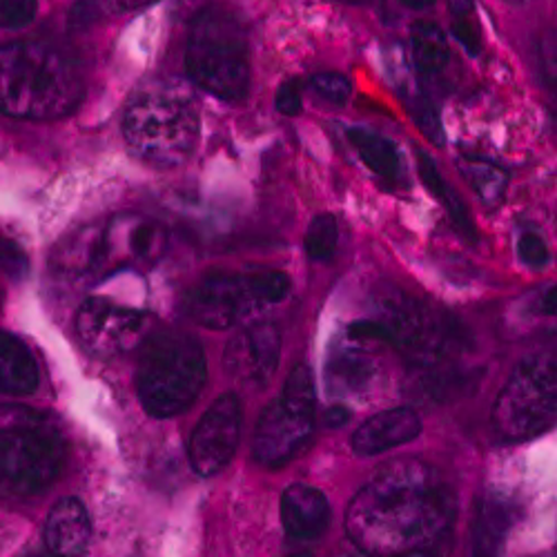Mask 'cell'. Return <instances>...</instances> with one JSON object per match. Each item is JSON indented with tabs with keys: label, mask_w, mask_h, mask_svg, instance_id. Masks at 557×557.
Wrapping results in <instances>:
<instances>
[{
	"label": "cell",
	"mask_w": 557,
	"mask_h": 557,
	"mask_svg": "<svg viewBox=\"0 0 557 557\" xmlns=\"http://www.w3.org/2000/svg\"><path fill=\"white\" fill-rule=\"evenodd\" d=\"M518 522V504L499 491L478 497L473 513V548L478 555H497Z\"/></svg>",
	"instance_id": "ffe728a7"
},
{
	"label": "cell",
	"mask_w": 557,
	"mask_h": 557,
	"mask_svg": "<svg viewBox=\"0 0 557 557\" xmlns=\"http://www.w3.org/2000/svg\"><path fill=\"white\" fill-rule=\"evenodd\" d=\"M420 433L422 417L414 408L401 406L382 410L352 433V453L359 457H377L412 442Z\"/></svg>",
	"instance_id": "2e32d148"
},
{
	"label": "cell",
	"mask_w": 557,
	"mask_h": 557,
	"mask_svg": "<svg viewBox=\"0 0 557 557\" xmlns=\"http://www.w3.org/2000/svg\"><path fill=\"white\" fill-rule=\"evenodd\" d=\"M448 8L453 12V18L455 16H473V12H475L473 0H448Z\"/></svg>",
	"instance_id": "60d3db41"
},
{
	"label": "cell",
	"mask_w": 557,
	"mask_h": 557,
	"mask_svg": "<svg viewBox=\"0 0 557 557\" xmlns=\"http://www.w3.org/2000/svg\"><path fill=\"white\" fill-rule=\"evenodd\" d=\"M146 331V314L116 301L91 297L76 314V333L87 350L112 357L129 350Z\"/></svg>",
	"instance_id": "4fadbf2b"
},
{
	"label": "cell",
	"mask_w": 557,
	"mask_h": 557,
	"mask_svg": "<svg viewBox=\"0 0 557 557\" xmlns=\"http://www.w3.org/2000/svg\"><path fill=\"white\" fill-rule=\"evenodd\" d=\"M346 337L395 348L406 357L410 370L463 361L471 348V335L457 317L404 290L386 293L377 312L352 321Z\"/></svg>",
	"instance_id": "7a4b0ae2"
},
{
	"label": "cell",
	"mask_w": 557,
	"mask_h": 557,
	"mask_svg": "<svg viewBox=\"0 0 557 557\" xmlns=\"http://www.w3.org/2000/svg\"><path fill=\"white\" fill-rule=\"evenodd\" d=\"M0 265H3V270L16 278V282H21V278L27 274L29 270V261H27V255L23 252V248L10 239L8 235H0Z\"/></svg>",
	"instance_id": "e575fe53"
},
{
	"label": "cell",
	"mask_w": 557,
	"mask_h": 557,
	"mask_svg": "<svg viewBox=\"0 0 557 557\" xmlns=\"http://www.w3.org/2000/svg\"><path fill=\"white\" fill-rule=\"evenodd\" d=\"M417 161H420V176H422L424 185L429 188V193L448 212L450 221L455 223V227L461 232V235L475 242L478 239V230H475V221H473L467 203L461 201V197L455 193L453 185L442 176L440 168L435 165V161L431 157L420 152V159H417Z\"/></svg>",
	"instance_id": "d4e9b609"
},
{
	"label": "cell",
	"mask_w": 557,
	"mask_h": 557,
	"mask_svg": "<svg viewBox=\"0 0 557 557\" xmlns=\"http://www.w3.org/2000/svg\"><path fill=\"white\" fill-rule=\"evenodd\" d=\"M168 250V230L141 212H121L101 225V261L106 276L154 265Z\"/></svg>",
	"instance_id": "30bf717a"
},
{
	"label": "cell",
	"mask_w": 557,
	"mask_h": 557,
	"mask_svg": "<svg viewBox=\"0 0 557 557\" xmlns=\"http://www.w3.org/2000/svg\"><path fill=\"white\" fill-rule=\"evenodd\" d=\"M366 346L368 342L346 337V342L331 352L326 363V388L333 397H361L380 386L384 377L382 361Z\"/></svg>",
	"instance_id": "9a60e30c"
},
{
	"label": "cell",
	"mask_w": 557,
	"mask_h": 557,
	"mask_svg": "<svg viewBox=\"0 0 557 557\" xmlns=\"http://www.w3.org/2000/svg\"><path fill=\"white\" fill-rule=\"evenodd\" d=\"M123 136L138 159L157 168H176L197 150L199 110L181 85L148 83L127 103Z\"/></svg>",
	"instance_id": "277c9868"
},
{
	"label": "cell",
	"mask_w": 557,
	"mask_h": 557,
	"mask_svg": "<svg viewBox=\"0 0 557 557\" xmlns=\"http://www.w3.org/2000/svg\"><path fill=\"white\" fill-rule=\"evenodd\" d=\"M252 278H255L257 295L265 306L282 304L290 295L293 284H290V276L286 272L263 270V272H252Z\"/></svg>",
	"instance_id": "f546056e"
},
{
	"label": "cell",
	"mask_w": 557,
	"mask_h": 557,
	"mask_svg": "<svg viewBox=\"0 0 557 557\" xmlns=\"http://www.w3.org/2000/svg\"><path fill=\"white\" fill-rule=\"evenodd\" d=\"M101 8L97 0H78L70 10V27L72 29H87L101 21Z\"/></svg>",
	"instance_id": "74e56055"
},
{
	"label": "cell",
	"mask_w": 557,
	"mask_h": 557,
	"mask_svg": "<svg viewBox=\"0 0 557 557\" xmlns=\"http://www.w3.org/2000/svg\"><path fill=\"white\" fill-rule=\"evenodd\" d=\"M89 518L85 506L74 499H61L52 506L45 524V546L57 555H83L89 546Z\"/></svg>",
	"instance_id": "44dd1931"
},
{
	"label": "cell",
	"mask_w": 557,
	"mask_h": 557,
	"mask_svg": "<svg viewBox=\"0 0 557 557\" xmlns=\"http://www.w3.org/2000/svg\"><path fill=\"white\" fill-rule=\"evenodd\" d=\"M408 114L412 116L417 129H420L431 144L435 146H444L446 141V132L442 125V116L437 112V108L433 106V101L429 99V95L424 89H410L408 95H404Z\"/></svg>",
	"instance_id": "83f0119b"
},
{
	"label": "cell",
	"mask_w": 557,
	"mask_h": 557,
	"mask_svg": "<svg viewBox=\"0 0 557 557\" xmlns=\"http://www.w3.org/2000/svg\"><path fill=\"white\" fill-rule=\"evenodd\" d=\"M506 3H510V5H527V3H531V0H506Z\"/></svg>",
	"instance_id": "7bdbcfd3"
},
{
	"label": "cell",
	"mask_w": 557,
	"mask_h": 557,
	"mask_svg": "<svg viewBox=\"0 0 557 557\" xmlns=\"http://www.w3.org/2000/svg\"><path fill=\"white\" fill-rule=\"evenodd\" d=\"M317 420V391L312 370L304 363L295 366L278 397L261 412L252 455L265 469L288 463L310 440Z\"/></svg>",
	"instance_id": "9c48e42d"
},
{
	"label": "cell",
	"mask_w": 557,
	"mask_h": 557,
	"mask_svg": "<svg viewBox=\"0 0 557 557\" xmlns=\"http://www.w3.org/2000/svg\"><path fill=\"white\" fill-rule=\"evenodd\" d=\"M274 103H276L278 114H284V116H297V114L301 112V108H304V99H301L299 85L293 83V81L284 83L282 87H278V91H276Z\"/></svg>",
	"instance_id": "8d00e7d4"
},
{
	"label": "cell",
	"mask_w": 557,
	"mask_h": 557,
	"mask_svg": "<svg viewBox=\"0 0 557 557\" xmlns=\"http://www.w3.org/2000/svg\"><path fill=\"white\" fill-rule=\"evenodd\" d=\"M282 524L297 542L319 540L331 527V504L319 488L293 484L282 495Z\"/></svg>",
	"instance_id": "e0dca14e"
},
{
	"label": "cell",
	"mask_w": 557,
	"mask_h": 557,
	"mask_svg": "<svg viewBox=\"0 0 557 557\" xmlns=\"http://www.w3.org/2000/svg\"><path fill=\"white\" fill-rule=\"evenodd\" d=\"M263 308L252 274H214L190 297L193 319L210 331H227Z\"/></svg>",
	"instance_id": "7c38bea8"
},
{
	"label": "cell",
	"mask_w": 557,
	"mask_h": 557,
	"mask_svg": "<svg viewBox=\"0 0 557 557\" xmlns=\"http://www.w3.org/2000/svg\"><path fill=\"white\" fill-rule=\"evenodd\" d=\"M244 408L235 393L221 395L201 417L190 437V463L201 478L221 473L237 453L242 440Z\"/></svg>",
	"instance_id": "8fae6325"
},
{
	"label": "cell",
	"mask_w": 557,
	"mask_h": 557,
	"mask_svg": "<svg viewBox=\"0 0 557 557\" xmlns=\"http://www.w3.org/2000/svg\"><path fill=\"white\" fill-rule=\"evenodd\" d=\"M339 246V225L333 214H319L312 219L308 225V232L304 237V248L306 255L317 261V263H326L335 257Z\"/></svg>",
	"instance_id": "4316f807"
},
{
	"label": "cell",
	"mask_w": 557,
	"mask_h": 557,
	"mask_svg": "<svg viewBox=\"0 0 557 557\" xmlns=\"http://www.w3.org/2000/svg\"><path fill=\"white\" fill-rule=\"evenodd\" d=\"M491 420L504 442H527L557 424V339L516 366Z\"/></svg>",
	"instance_id": "ba28073f"
},
{
	"label": "cell",
	"mask_w": 557,
	"mask_h": 557,
	"mask_svg": "<svg viewBox=\"0 0 557 557\" xmlns=\"http://www.w3.org/2000/svg\"><path fill=\"white\" fill-rule=\"evenodd\" d=\"M410 54L417 76H420L422 83L440 78L450 63L448 40L442 27L429 21L414 23L410 29Z\"/></svg>",
	"instance_id": "603a6c76"
},
{
	"label": "cell",
	"mask_w": 557,
	"mask_h": 557,
	"mask_svg": "<svg viewBox=\"0 0 557 557\" xmlns=\"http://www.w3.org/2000/svg\"><path fill=\"white\" fill-rule=\"evenodd\" d=\"M540 67L548 89L557 97V29L546 32L540 38Z\"/></svg>",
	"instance_id": "836d02e7"
},
{
	"label": "cell",
	"mask_w": 557,
	"mask_h": 557,
	"mask_svg": "<svg viewBox=\"0 0 557 557\" xmlns=\"http://www.w3.org/2000/svg\"><path fill=\"white\" fill-rule=\"evenodd\" d=\"M457 499L424 459H395L370 478L346 510L348 540L368 555H433L450 544Z\"/></svg>",
	"instance_id": "6da1fadb"
},
{
	"label": "cell",
	"mask_w": 557,
	"mask_h": 557,
	"mask_svg": "<svg viewBox=\"0 0 557 557\" xmlns=\"http://www.w3.org/2000/svg\"><path fill=\"white\" fill-rule=\"evenodd\" d=\"M282 361V331L272 321H252L230 339L223 366L232 380L244 386H265Z\"/></svg>",
	"instance_id": "5bb4252c"
},
{
	"label": "cell",
	"mask_w": 557,
	"mask_h": 557,
	"mask_svg": "<svg viewBox=\"0 0 557 557\" xmlns=\"http://www.w3.org/2000/svg\"><path fill=\"white\" fill-rule=\"evenodd\" d=\"M38 12V0H0V25L10 29L27 27Z\"/></svg>",
	"instance_id": "d6a6232c"
},
{
	"label": "cell",
	"mask_w": 557,
	"mask_h": 557,
	"mask_svg": "<svg viewBox=\"0 0 557 557\" xmlns=\"http://www.w3.org/2000/svg\"><path fill=\"white\" fill-rule=\"evenodd\" d=\"M350 420V410L346 406H331L326 412H323V424L329 429L344 426Z\"/></svg>",
	"instance_id": "ab89813d"
},
{
	"label": "cell",
	"mask_w": 557,
	"mask_h": 557,
	"mask_svg": "<svg viewBox=\"0 0 557 557\" xmlns=\"http://www.w3.org/2000/svg\"><path fill=\"white\" fill-rule=\"evenodd\" d=\"M38 388V366L29 348L0 333V393L3 395H32Z\"/></svg>",
	"instance_id": "7402d4cb"
},
{
	"label": "cell",
	"mask_w": 557,
	"mask_h": 557,
	"mask_svg": "<svg viewBox=\"0 0 557 557\" xmlns=\"http://www.w3.org/2000/svg\"><path fill=\"white\" fill-rule=\"evenodd\" d=\"M453 34L471 57H478L482 52V34H480V27L473 21V16H455Z\"/></svg>",
	"instance_id": "d590c367"
},
{
	"label": "cell",
	"mask_w": 557,
	"mask_h": 557,
	"mask_svg": "<svg viewBox=\"0 0 557 557\" xmlns=\"http://www.w3.org/2000/svg\"><path fill=\"white\" fill-rule=\"evenodd\" d=\"M159 3V0H110V10L116 14H129Z\"/></svg>",
	"instance_id": "f35d334b"
},
{
	"label": "cell",
	"mask_w": 557,
	"mask_h": 557,
	"mask_svg": "<svg viewBox=\"0 0 557 557\" xmlns=\"http://www.w3.org/2000/svg\"><path fill=\"white\" fill-rule=\"evenodd\" d=\"M529 323L535 326H555L557 323V284L546 286L527 301V317Z\"/></svg>",
	"instance_id": "1f68e13d"
},
{
	"label": "cell",
	"mask_w": 557,
	"mask_h": 557,
	"mask_svg": "<svg viewBox=\"0 0 557 557\" xmlns=\"http://www.w3.org/2000/svg\"><path fill=\"white\" fill-rule=\"evenodd\" d=\"M54 272L72 286H91L106 278L101 261V227H83L61 244L52 259Z\"/></svg>",
	"instance_id": "ac0fdd59"
},
{
	"label": "cell",
	"mask_w": 557,
	"mask_h": 557,
	"mask_svg": "<svg viewBox=\"0 0 557 557\" xmlns=\"http://www.w3.org/2000/svg\"><path fill=\"white\" fill-rule=\"evenodd\" d=\"M484 377V370L469 368L461 361L410 370V393L422 401L448 404L473 393Z\"/></svg>",
	"instance_id": "d6986e66"
},
{
	"label": "cell",
	"mask_w": 557,
	"mask_h": 557,
	"mask_svg": "<svg viewBox=\"0 0 557 557\" xmlns=\"http://www.w3.org/2000/svg\"><path fill=\"white\" fill-rule=\"evenodd\" d=\"M399 3L408 10H429L435 5V0H399Z\"/></svg>",
	"instance_id": "b9f144b4"
},
{
	"label": "cell",
	"mask_w": 557,
	"mask_h": 557,
	"mask_svg": "<svg viewBox=\"0 0 557 557\" xmlns=\"http://www.w3.org/2000/svg\"><path fill=\"white\" fill-rule=\"evenodd\" d=\"M208 380V363L197 339L165 333L150 339L138 361L136 388L144 408L165 420L188 410Z\"/></svg>",
	"instance_id": "52a82bcc"
},
{
	"label": "cell",
	"mask_w": 557,
	"mask_h": 557,
	"mask_svg": "<svg viewBox=\"0 0 557 557\" xmlns=\"http://www.w3.org/2000/svg\"><path fill=\"white\" fill-rule=\"evenodd\" d=\"M350 144L355 146L359 159L366 163V168L377 174L384 181L395 183L401 174V157L397 146L391 141V138L370 132L366 127H352L348 132Z\"/></svg>",
	"instance_id": "cb8c5ba5"
},
{
	"label": "cell",
	"mask_w": 557,
	"mask_h": 557,
	"mask_svg": "<svg viewBox=\"0 0 557 557\" xmlns=\"http://www.w3.org/2000/svg\"><path fill=\"white\" fill-rule=\"evenodd\" d=\"M65 463V442L45 412L0 406V491L32 497L57 482Z\"/></svg>",
	"instance_id": "5b68a950"
},
{
	"label": "cell",
	"mask_w": 557,
	"mask_h": 557,
	"mask_svg": "<svg viewBox=\"0 0 557 557\" xmlns=\"http://www.w3.org/2000/svg\"><path fill=\"white\" fill-rule=\"evenodd\" d=\"M83 99L76 61L48 40L0 45V112L27 121H57Z\"/></svg>",
	"instance_id": "3957f363"
},
{
	"label": "cell",
	"mask_w": 557,
	"mask_h": 557,
	"mask_svg": "<svg viewBox=\"0 0 557 557\" xmlns=\"http://www.w3.org/2000/svg\"><path fill=\"white\" fill-rule=\"evenodd\" d=\"M457 168L486 206L493 208L504 201L508 190V174L497 163L480 157H461Z\"/></svg>",
	"instance_id": "484cf974"
},
{
	"label": "cell",
	"mask_w": 557,
	"mask_h": 557,
	"mask_svg": "<svg viewBox=\"0 0 557 557\" xmlns=\"http://www.w3.org/2000/svg\"><path fill=\"white\" fill-rule=\"evenodd\" d=\"M185 67L212 97L242 103L250 95V50L239 18L223 8L201 10L190 27Z\"/></svg>",
	"instance_id": "8992f818"
},
{
	"label": "cell",
	"mask_w": 557,
	"mask_h": 557,
	"mask_svg": "<svg viewBox=\"0 0 557 557\" xmlns=\"http://www.w3.org/2000/svg\"><path fill=\"white\" fill-rule=\"evenodd\" d=\"M518 257L531 270H544L550 263V250L537 230H522L518 237Z\"/></svg>",
	"instance_id": "4dcf8cb0"
},
{
	"label": "cell",
	"mask_w": 557,
	"mask_h": 557,
	"mask_svg": "<svg viewBox=\"0 0 557 557\" xmlns=\"http://www.w3.org/2000/svg\"><path fill=\"white\" fill-rule=\"evenodd\" d=\"M310 89L317 97L323 101H329L333 106H346L350 95H352V85L344 74L337 72H319L310 78Z\"/></svg>",
	"instance_id": "f1b7e54d"
}]
</instances>
